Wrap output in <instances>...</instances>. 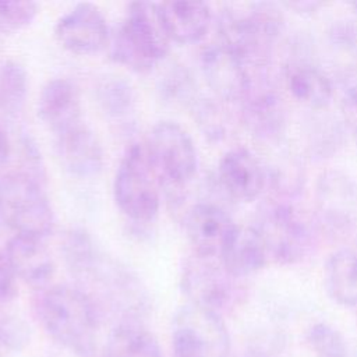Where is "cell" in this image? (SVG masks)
<instances>
[{
    "label": "cell",
    "mask_w": 357,
    "mask_h": 357,
    "mask_svg": "<svg viewBox=\"0 0 357 357\" xmlns=\"http://www.w3.org/2000/svg\"><path fill=\"white\" fill-rule=\"evenodd\" d=\"M28 96V74L24 66L7 60L0 66V112L15 119L24 110Z\"/></svg>",
    "instance_id": "25"
},
{
    "label": "cell",
    "mask_w": 357,
    "mask_h": 357,
    "mask_svg": "<svg viewBox=\"0 0 357 357\" xmlns=\"http://www.w3.org/2000/svg\"><path fill=\"white\" fill-rule=\"evenodd\" d=\"M31 340L29 325L20 317L6 315L0 318V347L8 353L24 350Z\"/></svg>",
    "instance_id": "29"
},
{
    "label": "cell",
    "mask_w": 357,
    "mask_h": 357,
    "mask_svg": "<svg viewBox=\"0 0 357 357\" xmlns=\"http://www.w3.org/2000/svg\"><path fill=\"white\" fill-rule=\"evenodd\" d=\"M35 310L56 343L81 357L93 354L102 312L79 286L54 284L42 290Z\"/></svg>",
    "instance_id": "2"
},
{
    "label": "cell",
    "mask_w": 357,
    "mask_h": 357,
    "mask_svg": "<svg viewBox=\"0 0 357 357\" xmlns=\"http://www.w3.org/2000/svg\"><path fill=\"white\" fill-rule=\"evenodd\" d=\"M218 180L225 192L241 202L257 199L266 187L264 163L247 148L227 151L218 165Z\"/></svg>",
    "instance_id": "16"
},
{
    "label": "cell",
    "mask_w": 357,
    "mask_h": 357,
    "mask_svg": "<svg viewBox=\"0 0 357 357\" xmlns=\"http://www.w3.org/2000/svg\"><path fill=\"white\" fill-rule=\"evenodd\" d=\"M181 289L190 304L220 314L241 297L240 279L223 266L220 259L192 255L181 269Z\"/></svg>",
    "instance_id": "10"
},
{
    "label": "cell",
    "mask_w": 357,
    "mask_h": 357,
    "mask_svg": "<svg viewBox=\"0 0 357 357\" xmlns=\"http://www.w3.org/2000/svg\"><path fill=\"white\" fill-rule=\"evenodd\" d=\"M96 99L107 116L121 119L132 113L137 96L130 81L120 75H106L96 85Z\"/></svg>",
    "instance_id": "26"
},
{
    "label": "cell",
    "mask_w": 357,
    "mask_h": 357,
    "mask_svg": "<svg viewBox=\"0 0 357 357\" xmlns=\"http://www.w3.org/2000/svg\"><path fill=\"white\" fill-rule=\"evenodd\" d=\"M162 95L169 100L176 102H192L197 99L194 92L192 79L185 68H174L167 73V75L162 81L160 86Z\"/></svg>",
    "instance_id": "30"
},
{
    "label": "cell",
    "mask_w": 357,
    "mask_h": 357,
    "mask_svg": "<svg viewBox=\"0 0 357 357\" xmlns=\"http://www.w3.org/2000/svg\"><path fill=\"white\" fill-rule=\"evenodd\" d=\"M174 357H229L230 336L220 314L187 304L173 318Z\"/></svg>",
    "instance_id": "8"
},
{
    "label": "cell",
    "mask_w": 357,
    "mask_h": 357,
    "mask_svg": "<svg viewBox=\"0 0 357 357\" xmlns=\"http://www.w3.org/2000/svg\"><path fill=\"white\" fill-rule=\"evenodd\" d=\"M199 66L208 86L226 102H241L245 96L252 71L233 52L219 42L205 46L199 53Z\"/></svg>",
    "instance_id": "14"
},
{
    "label": "cell",
    "mask_w": 357,
    "mask_h": 357,
    "mask_svg": "<svg viewBox=\"0 0 357 357\" xmlns=\"http://www.w3.org/2000/svg\"><path fill=\"white\" fill-rule=\"evenodd\" d=\"M254 226L262 237L269 261L279 265L303 261L315 244L311 222L287 201L266 204Z\"/></svg>",
    "instance_id": "7"
},
{
    "label": "cell",
    "mask_w": 357,
    "mask_h": 357,
    "mask_svg": "<svg viewBox=\"0 0 357 357\" xmlns=\"http://www.w3.org/2000/svg\"><path fill=\"white\" fill-rule=\"evenodd\" d=\"M36 112L40 121L53 134L81 123L82 109L78 88L67 78L47 81L38 98Z\"/></svg>",
    "instance_id": "18"
},
{
    "label": "cell",
    "mask_w": 357,
    "mask_h": 357,
    "mask_svg": "<svg viewBox=\"0 0 357 357\" xmlns=\"http://www.w3.org/2000/svg\"><path fill=\"white\" fill-rule=\"evenodd\" d=\"M64 259L100 312L107 308L120 322H139L149 298L141 280L127 266L107 257L89 233L73 229L63 243Z\"/></svg>",
    "instance_id": "1"
},
{
    "label": "cell",
    "mask_w": 357,
    "mask_h": 357,
    "mask_svg": "<svg viewBox=\"0 0 357 357\" xmlns=\"http://www.w3.org/2000/svg\"><path fill=\"white\" fill-rule=\"evenodd\" d=\"M319 223L333 233H349L357 222V184L340 170L319 174L315 190Z\"/></svg>",
    "instance_id": "11"
},
{
    "label": "cell",
    "mask_w": 357,
    "mask_h": 357,
    "mask_svg": "<svg viewBox=\"0 0 357 357\" xmlns=\"http://www.w3.org/2000/svg\"><path fill=\"white\" fill-rule=\"evenodd\" d=\"M342 113L347 128L357 144V85L347 88L342 99Z\"/></svg>",
    "instance_id": "33"
},
{
    "label": "cell",
    "mask_w": 357,
    "mask_h": 357,
    "mask_svg": "<svg viewBox=\"0 0 357 357\" xmlns=\"http://www.w3.org/2000/svg\"><path fill=\"white\" fill-rule=\"evenodd\" d=\"M351 7H353V10L357 13V1H354V3H351Z\"/></svg>",
    "instance_id": "38"
},
{
    "label": "cell",
    "mask_w": 357,
    "mask_h": 357,
    "mask_svg": "<svg viewBox=\"0 0 357 357\" xmlns=\"http://www.w3.org/2000/svg\"><path fill=\"white\" fill-rule=\"evenodd\" d=\"M240 106L244 124L258 138L276 141L284 131L286 109L282 96L269 81L257 78L254 71Z\"/></svg>",
    "instance_id": "15"
},
{
    "label": "cell",
    "mask_w": 357,
    "mask_h": 357,
    "mask_svg": "<svg viewBox=\"0 0 357 357\" xmlns=\"http://www.w3.org/2000/svg\"><path fill=\"white\" fill-rule=\"evenodd\" d=\"M194 113L198 120L199 127L204 130L205 135L212 138H219L225 132V124L222 120L220 109L209 102L208 99H195L192 102Z\"/></svg>",
    "instance_id": "31"
},
{
    "label": "cell",
    "mask_w": 357,
    "mask_h": 357,
    "mask_svg": "<svg viewBox=\"0 0 357 357\" xmlns=\"http://www.w3.org/2000/svg\"><path fill=\"white\" fill-rule=\"evenodd\" d=\"M0 357H7V353L0 347Z\"/></svg>",
    "instance_id": "37"
},
{
    "label": "cell",
    "mask_w": 357,
    "mask_h": 357,
    "mask_svg": "<svg viewBox=\"0 0 357 357\" xmlns=\"http://www.w3.org/2000/svg\"><path fill=\"white\" fill-rule=\"evenodd\" d=\"M160 22L170 42L191 45L199 42L212 24V11L201 1L156 3Z\"/></svg>",
    "instance_id": "20"
},
{
    "label": "cell",
    "mask_w": 357,
    "mask_h": 357,
    "mask_svg": "<svg viewBox=\"0 0 357 357\" xmlns=\"http://www.w3.org/2000/svg\"><path fill=\"white\" fill-rule=\"evenodd\" d=\"M105 357H163L156 337L139 322H120L109 333Z\"/></svg>",
    "instance_id": "24"
},
{
    "label": "cell",
    "mask_w": 357,
    "mask_h": 357,
    "mask_svg": "<svg viewBox=\"0 0 357 357\" xmlns=\"http://www.w3.org/2000/svg\"><path fill=\"white\" fill-rule=\"evenodd\" d=\"M305 340L315 357H347L344 337L329 324L317 322L311 325Z\"/></svg>",
    "instance_id": "27"
},
{
    "label": "cell",
    "mask_w": 357,
    "mask_h": 357,
    "mask_svg": "<svg viewBox=\"0 0 357 357\" xmlns=\"http://www.w3.org/2000/svg\"><path fill=\"white\" fill-rule=\"evenodd\" d=\"M54 148L64 170L78 178L96 177L103 169L102 145L84 121L54 134Z\"/></svg>",
    "instance_id": "17"
},
{
    "label": "cell",
    "mask_w": 357,
    "mask_h": 357,
    "mask_svg": "<svg viewBox=\"0 0 357 357\" xmlns=\"http://www.w3.org/2000/svg\"><path fill=\"white\" fill-rule=\"evenodd\" d=\"M282 6H284L289 10H293L298 14H311L314 11H317L322 3L321 1H315V0H298V1H284L282 3Z\"/></svg>",
    "instance_id": "34"
},
{
    "label": "cell",
    "mask_w": 357,
    "mask_h": 357,
    "mask_svg": "<svg viewBox=\"0 0 357 357\" xmlns=\"http://www.w3.org/2000/svg\"><path fill=\"white\" fill-rule=\"evenodd\" d=\"M241 357H282V354L271 346L252 344L243 351Z\"/></svg>",
    "instance_id": "35"
},
{
    "label": "cell",
    "mask_w": 357,
    "mask_h": 357,
    "mask_svg": "<svg viewBox=\"0 0 357 357\" xmlns=\"http://www.w3.org/2000/svg\"><path fill=\"white\" fill-rule=\"evenodd\" d=\"M11 155V141L3 126L0 124V167H3Z\"/></svg>",
    "instance_id": "36"
},
{
    "label": "cell",
    "mask_w": 357,
    "mask_h": 357,
    "mask_svg": "<svg viewBox=\"0 0 357 357\" xmlns=\"http://www.w3.org/2000/svg\"><path fill=\"white\" fill-rule=\"evenodd\" d=\"M356 357H357V354H356Z\"/></svg>",
    "instance_id": "39"
},
{
    "label": "cell",
    "mask_w": 357,
    "mask_h": 357,
    "mask_svg": "<svg viewBox=\"0 0 357 357\" xmlns=\"http://www.w3.org/2000/svg\"><path fill=\"white\" fill-rule=\"evenodd\" d=\"M184 227L195 255L220 259L238 225L222 206L198 202L185 213Z\"/></svg>",
    "instance_id": "13"
},
{
    "label": "cell",
    "mask_w": 357,
    "mask_h": 357,
    "mask_svg": "<svg viewBox=\"0 0 357 357\" xmlns=\"http://www.w3.org/2000/svg\"><path fill=\"white\" fill-rule=\"evenodd\" d=\"M220 262L237 279L261 271L269 262L265 244L255 226L237 227L220 257Z\"/></svg>",
    "instance_id": "22"
},
{
    "label": "cell",
    "mask_w": 357,
    "mask_h": 357,
    "mask_svg": "<svg viewBox=\"0 0 357 357\" xmlns=\"http://www.w3.org/2000/svg\"><path fill=\"white\" fill-rule=\"evenodd\" d=\"M17 275L4 251H0V308L10 304L18 293Z\"/></svg>",
    "instance_id": "32"
},
{
    "label": "cell",
    "mask_w": 357,
    "mask_h": 357,
    "mask_svg": "<svg viewBox=\"0 0 357 357\" xmlns=\"http://www.w3.org/2000/svg\"><path fill=\"white\" fill-rule=\"evenodd\" d=\"M329 297L343 307H357V250L344 247L329 255L324 268Z\"/></svg>",
    "instance_id": "23"
},
{
    "label": "cell",
    "mask_w": 357,
    "mask_h": 357,
    "mask_svg": "<svg viewBox=\"0 0 357 357\" xmlns=\"http://www.w3.org/2000/svg\"><path fill=\"white\" fill-rule=\"evenodd\" d=\"M283 28V14L272 3H252L247 11L230 7L219 14L218 42L255 71L266 64Z\"/></svg>",
    "instance_id": "3"
},
{
    "label": "cell",
    "mask_w": 357,
    "mask_h": 357,
    "mask_svg": "<svg viewBox=\"0 0 357 357\" xmlns=\"http://www.w3.org/2000/svg\"><path fill=\"white\" fill-rule=\"evenodd\" d=\"M284 82L297 102L314 110L325 109L333 98L331 78L307 61L289 63L284 67Z\"/></svg>",
    "instance_id": "21"
},
{
    "label": "cell",
    "mask_w": 357,
    "mask_h": 357,
    "mask_svg": "<svg viewBox=\"0 0 357 357\" xmlns=\"http://www.w3.org/2000/svg\"><path fill=\"white\" fill-rule=\"evenodd\" d=\"M170 39L160 22L156 3L135 1L119 25L110 46V57L120 66L148 73L167 54Z\"/></svg>",
    "instance_id": "4"
},
{
    "label": "cell",
    "mask_w": 357,
    "mask_h": 357,
    "mask_svg": "<svg viewBox=\"0 0 357 357\" xmlns=\"http://www.w3.org/2000/svg\"><path fill=\"white\" fill-rule=\"evenodd\" d=\"M0 222L13 234L47 238L54 229V213L40 181L25 170L0 177Z\"/></svg>",
    "instance_id": "5"
},
{
    "label": "cell",
    "mask_w": 357,
    "mask_h": 357,
    "mask_svg": "<svg viewBox=\"0 0 357 357\" xmlns=\"http://www.w3.org/2000/svg\"><path fill=\"white\" fill-rule=\"evenodd\" d=\"M39 7L29 0H0V32L15 33L36 18Z\"/></svg>",
    "instance_id": "28"
},
{
    "label": "cell",
    "mask_w": 357,
    "mask_h": 357,
    "mask_svg": "<svg viewBox=\"0 0 357 357\" xmlns=\"http://www.w3.org/2000/svg\"><path fill=\"white\" fill-rule=\"evenodd\" d=\"M162 181L145 144H132L123 156L113 181L119 209L135 223L152 222L160 209Z\"/></svg>",
    "instance_id": "6"
},
{
    "label": "cell",
    "mask_w": 357,
    "mask_h": 357,
    "mask_svg": "<svg viewBox=\"0 0 357 357\" xmlns=\"http://www.w3.org/2000/svg\"><path fill=\"white\" fill-rule=\"evenodd\" d=\"M3 251L17 278L28 284L40 287L54 275L56 265L45 238L13 234Z\"/></svg>",
    "instance_id": "19"
},
{
    "label": "cell",
    "mask_w": 357,
    "mask_h": 357,
    "mask_svg": "<svg viewBox=\"0 0 357 357\" xmlns=\"http://www.w3.org/2000/svg\"><path fill=\"white\" fill-rule=\"evenodd\" d=\"M145 148L162 184L181 188L195 177L198 170L197 148L188 131L178 123L170 120L156 123Z\"/></svg>",
    "instance_id": "9"
},
{
    "label": "cell",
    "mask_w": 357,
    "mask_h": 357,
    "mask_svg": "<svg viewBox=\"0 0 357 357\" xmlns=\"http://www.w3.org/2000/svg\"><path fill=\"white\" fill-rule=\"evenodd\" d=\"M109 26L100 8L78 3L54 25V38L70 53L88 56L100 52L109 42Z\"/></svg>",
    "instance_id": "12"
}]
</instances>
